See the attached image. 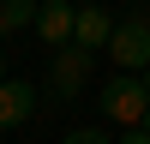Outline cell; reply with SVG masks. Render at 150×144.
Returning a JSON list of instances; mask_svg holds the SVG:
<instances>
[{
    "label": "cell",
    "mask_w": 150,
    "mask_h": 144,
    "mask_svg": "<svg viewBox=\"0 0 150 144\" xmlns=\"http://www.w3.org/2000/svg\"><path fill=\"white\" fill-rule=\"evenodd\" d=\"M24 24H36V0H0V36L24 30Z\"/></svg>",
    "instance_id": "52a82bcc"
},
{
    "label": "cell",
    "mask_w": 150,
    "mask_h": 144,
    "mask_svg": "<svg viewBox=\"0 0 150 144\" xmlns=\"http://www.w3.org/2000/svg\"><path fill=\"white\" fill-rule=\"evenodd\" d=\"M144 18H150V12H144Z\"/></svg>",
    "instance_id": "7c38bea8"
},
{
    "label": "cell",
    "mask_w": 150,
    "mask_h": 144,
    "mask_svg": "<svg viewBox=\"0 0 150 144\" xmlns=\"http://www.w3.org/2000/svg\"><path fill=\"white\" fill-rule=\"evenodd\" d=\"M108 60L126 72L150 66V18H120L114 30H108Z\"/></svg>",
    "instance_id": "7a4b0ae2"
},
{
    "label": "cell",
    "mask_w": 150,
    "mask_h": 144,
    "mask_svg": "<svg viewBox=\"0 0 150 144\" xmlns=\"http://www.w3.org/2000/svg\"><path fill=\"white\" fill-rule=\"evenodd\" d=\"M108 30H114V24H108V12L102 6H78V18H72V42L78 48H108Z\"/></svg>",
    "instance_id": "8992f818"
},
{
    "label": "cell",
    "mask_w": 150,
    "mask_h": 144,
    "mask_svg": "<svg viewBox=\"0 0 150 144\" xmlns=\"http://www.w3.org/2000/svg\"><path fill=\"white\" fill-rule=\"evenodd\" d=\"M60 144H108V132H96V126H78V132H66Z\"/></svg>",
    "instance_id": "ba28073f"
},
{
    "label": "cell",
    "mask_w": 150,
    "mask_h": 144,
    "mask_svg": "<svg viewBox=\"0 0 150 144\" xmlns=\"http://www.w3.org/2000/svg\"><path fill=\"white\" fill-rule=\"evenodd\" d=\"M144 108H150V84L138 72H120V78L102 84V114L114 126H144Z\"/></svg>",
    "instance_id": "6da1fadb"
},
{
    "label": "cell",
    "mask_w": 150,
    "mask_h": 144,
    "mask_svg": "<svg viewBox=\"0 0 150 144\" xmlns=\"http://www.w3.org/2000/svg\"><path fill=\"white\" fill-rule=\"evenodd\" d=\"M120 144H150V132H144V126H132V132H126Z\"/></svg>",
    "instance_id": "9c48e42d"
},
{
    "label": "cell",
    "mask_w": 150,
    "mask_h": 144,
    "mask_svg": "<svg viewBox=\"0 0 150 144\" xmlns=\"http://www.w3.org/2000/svg\"><path fill=\"white\" fill-rule=\"evenodd\" d=\"M84 78H90V48L60 42V48H54V66H48V90L66 102V96H78V90H84Z\"/></svg>",
    "instance_id": "3957f363"
},
{
    "label": "cell",
    "mask_w": 150,
    "mask_h": 144,
    "mask_svg": "<svg viewBox=\"0 0 150 144\" xmlns=\"http://www.w3.org/2000/svg\"><path fill=\"white\" fill-rule=\"evenodd\" d=\"M30 114H36V90H30L24 78H0V132L24 126Z\"/></svg>",
    "instance_id": "277c9868"
},
{
    "label": "cell",
    "mask_w": 150,
    "mask_h": 144,
    "mask_svg": "<svg viewBox=\"0 0 150 144\" xmlns=\"http://www.w3.org/2000/svg\"><path fill=\"white\" fill-rule=\"evenodd\" d=\"M72 18H78V6H66V0H48V6H36V24H30V30L42 36L48 48H60V42H72Z\"/></svg>",
    "instance_id": "5b68a950"
},
{
    "label": "cell",
    "mask_w": 150,
    "mask_h": 144,
    "mask_svg": "<svg viewBox=\"0 0 150 144\" xmlns=\"http://www.w3.org/2000/svg\"><path fill=\"white\" fill-rule=\"evenodd\" d=\"M0 66H6V60H0ZM0 78H6V72H0Z\"/></svg>",
    "instance_id": "8fae6325"
},
{
    "label": "cell",
    "mask_w": 150,
    "mask_h": 144,
    "mask_svg": "<svg viewBox=\"0 0 150 144\" xmlns=\"http://www.w3.org/2000/svg\"><path fill=\"white\" fill-rule=\"evenodd\" d=\"M144 132H150V108H144Z\"/></svg>",
    "instance_id": "30bf717a"
}]
</instances>
